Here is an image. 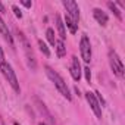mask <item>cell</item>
<instances>
[{"mask_svg":"<svg viewBox=\"0 0 125 125\" xmlns=\"http://www.w3.org/2000/svg\"><path fill=\"white\" fill-rule=\"evenodd\" d=\"M44 69H46V74H47V77L52 80V83L54 84V87L59 90V93L63 96L66 100H71L72 99V96H71V93H69V88H68V85H66V83H65V80L62 78L56 71H53L50 66H44Z\"/></svg>","mask_w":125,"mask_h":125,"instance_id":"6da1fadb","label":"cell"},{"mask_svg":"<svg viewBox=\"0 0 125 125\" xmlns=\"http://www.w3.org/2000/svg\"><path fill=\"white\" fill-rule=\"evenodd\" d=\"M0 69H2V72H3V75H5V78L8 80V83L10 84V87L15 90V93H21V87H19V83H18V78H16V74H15V71L12 69V66L8 63V62H5L3 65H0Z\"/></svg>","mask_w":125,"mask_h":125,"instance_id":"7a4b0ae2","label":"cell"},{"mask_svg":"<svg viewBox=\"0 0 125 125\" xmlns=\"http://www.w3.org/2000/svg\"><path fill=\"white\" fill-rule=\"evenodd\" d=\"M109 63H110V68L113 71V74L119 78L124 77V63H122V60L121 57L116 54V52L110 50L109 52Z\"/></svg>","mask_w":125,"mask_h":125,"instance_id":"3957f363","label":"cell"},{"mask_svg":"<svg viewBox=\"0 0 125 125\" xmlns=\"http://www.w3.org/2000/svg\"><path fill=\"white\" fill-rule=\"evenodd\" d=\"M80 52H81V57L84 62H88L91 60V44H90V38L87 35H83L81 37V41H80Z\"/></svg>","mask_w":125,"mask_h":125,"instance_id":"277c9868","label":"cell"},{"mask_svg":"<svg viewBox=\"0 0 125 125\" xmlns=\"http://www.w3.org/2000/svg\"><path fill=\"white\" fill-rule=\"evenodd\" d=\"M62 5L65 6V9H66V15H69L77 24H78V21H80V8H78V5L74 2V0H63L62 2Z\"/></svg>","mask_w":125,"mask_h":125,"instance_id":"5b68a950","label":"cell"},{"mask_svg":"<svg viewBox=\"0 0 125 125\" xmlns=\"http://www.w3.org/2000/svg\"><path fill=\"white\" fill-rule=\"evenodd\" d=\"M18 35H19V38H21V41H22V46H24V50H25V54H27V59H28V65H30V68L31 69H35V57H34V54H32V50H31V47H30V44H28V40L24 37V34L22 32H19L18 31Z\"/></svg>","mask_w":125,"mask_h":125,"instance_id":"8992f818","label":"cell"},{"mask_svg":"<svg viewBox=\"0 0 125 125\" xmlns=\"http://www.w3.org/2000/svg\"><path fill=\"white\" fill-rule=\"evenodd\" d=\"M85 99H87V102H88L90 107L93 109V112L96 113V116H97V118H102V106H100L99 100L96 99L94 93H90V91H87V93H85Z\"/></svg>","mask_w":125,"mask_h":125,"instance_id":"52a82bcc","label":"cell"},{"mask_svg":"<svg viewBox=\"0 0 125 125\" xmlns=\"http://www.w3.org/2000/svg\"><path fill=\"white\" fill-rule=\"evenodd\" d=\"M69 69H71L72 78H74L75 81H80L83 71H81V65H80V60H78L77 56H72V59H71V68H69Z\"/></svg>","mask_w":125,"mask_h":125,"instance_id":"ba28073f","label":"cell"},{"mask_svg":"<svg viewBox=\"0 0 125 125\" xmlns=\"http://www.w3.org/2000/svg\"><path fill=\"white\" fill-rule=\"evenodd\" d=\"M93 16H94V19H96L102 27H104V25L107 24V21H109L107 13H106V12H103V10H102V9H99V8L93 9Z\"/></svg>","mask_w":125,"mask_h":125,"instance_id":"9c48e42d","label":"cell"},{"mask_svg":"<svg viewBox=\"0 0 125 125\" xmlns=\"http://www.w3.org/2000/svg\"><path fill=\"white\" fill-rule=\"evenodd\" d=\"M0 32H2L3 38H5L10 46H13V38H12L10 31H9V28H8V25H6V22L3 21V18H2V16H0Z\"/></svg>","mask_w":125,"mask_h":125,"instance_id":"30bf717a","label":"cell"},{"mask_svg":"<svg viewBox=\"0 0 125 125\" xmlns=\"http://www.w3.org/2000/svg\"><path fill=\"white\" fill-rule=\"evenodd\" d=\"M54 21H56V27H57V31H59V37H60V40H62V41H63V40L66 38L65 24H63V21L60 19V16H59V15H54Z\"/></svg>","mask_w":125,"mask_h":125,"instance_id":"8fae6325","label":"cell"},{"mask_svg":"<svg viewBox=\"0 0 125 125\" xmlns=\"http://www.w3.org/2000/svg\"><path fill=\"white\" fill-rule=\"evenodd\" d=\"M65 24H66V27L69 28V31H71L72 34H75V32H77V30H78V24H77V22H75L69 15H66V16H65Z\"/></svg>","mask_w":125,"mask_h":125,"instance_id":"7c38bea8","label":"cell"},{"mask_svg":"<svg viewBox=\"0 0 125 125\" xmlns=\"http://www.w3.org/2000/svg\"><path fill=\"white\" fill-rule=\"evenodd\" d=\"M56 53H57V56L59 57H63L65 54H66V47H65V44H63V41L62 40H56Z\"/></svg>","mask_w":125,"mask_h":125,"instance_id":"4fadbf2b","label":"cell"},{"mask_svg":"<svg viewBox=\"0 0 125 125\" xmlns=\"http://www.w3.org/2000/svg\"><path fill=\"white\" fill-rule=\"evenodd\" d=\"M107 8H109V9H110V10H112V12H113L115 15H116V18H118V19H122L121 10H119V9L116 8V3H113V2H109V3H107Z\"/></svg>","mask_w":125,"mask_h":125,"instance_id":"5bb4252c","label":"cell"},{"mask_svg":"<svg viewBox=\"0 0 125 125\" xmlns=\"http://www.w3.org/2000/svg\"><path fill=\"white\" fill-rule=\"evenodd\" d=\"M37 43H38V47H40V50H41V53H43L44 56H47V57H49V56H50V50H49V47L46 46V43H44L43 40H38Z\"/></svg>","mask_w":125,"mask_h":125,"instance_id":"9a60e30c","label":"cell"},{"mask_svg":"<svg viewBox=\"0 0 125 125\" xmlns=\"http://www.w3.org/2000/svg\"><path fill=\"white\" fill-rule=\"evenodd\" d=\"M46 37H47V40L50 41V44H52V46H54V44H56V38H54V31H53L52 28H47V31H46Z\"/></svg>","mask_w":125,"mask_h":125,"instance_id":"2e32d148","label":"cell"},{"mask_svg":"<svg viewBox=\"0 0 125 125\" xmlns=\"http://www.w3.org/2000/svg\"><path fill=\"white\" fill-rule=\"evenodd\" d=\"M12 10L15 12V15H16V18H19V19L22 18V12H21V9H19V8H18L16 5H13V6H12Z\"/></svg>","mask_w":125,"mask_h":125,"instance_id":"e0dca14e","label":"cell"},{"mask_svg":"<svg viewBox=\"0 0 125 125\" xmlns=\"http://www.w3.org/2000/svg\"><path fill=\"white\" fill-rule=\"evenodd\" d=\"M84 74H85V80L90 83V80H91V72H90V68H84Z\"/></svg>","mask_w":125,"mask_h":125,"instance_id":"ac0fdd59","label":"cell"},{"mask_svg":"<svg viewBox=\"0 0 125 125\" xmlns=\"http://www.w3.org/2000/svg\"><path fill=\"white\" fill-rule=\"evenodd\" d=\"M5 62H6V60H5V53H3V49L0 47V65H3Z\"/></svg>","mask_w":125,"mask_h":125,"instance_id":"d6986e66","label":"cell"},{"mask_svg":"<svg viewBox=\"0 0 125 125\" xmlns=\"http://www.w3.org/2000/svg\"><path fill=\"white\" fill-rule=\"evenodd\" d=\"M0 13H6V8L3 6V3L0 2Z\"/></svg>","mask_w":125,"mask_h":125,"instance_id":"ffe728a7","label":"cell"},{"mask_svg":"<svg viewBox=\"0 0 125 125\" xmlns=\"http://www.w3.org/2000/svg\"><path fill=\"white\" fill-rule=\"evenodd\" d=\"M21 5H24L25 8H31V6H32V3H31V2H21Z\"/></svg>","mask_w":125,"mask_h":125,"instance_id":"44dd1931","label":"cell"},{"mask_svg":"<svg viewBox=\"0 0 125 125\" xmlns=\"http://www.w3.org/2000/svg\"><path fill=\"white\" fill-rule=\"evenodd\" d=\"M38 125H46V124H44V122H40V124H38Z\"/></svg>","mask_w":125,"mask_h":125,"instance_id":"7402d4cb","label":"cell"},{"mask_svg":"<svg viewBox=\"0 0 125 125\" xmlns=\"http://www.w3.org/2000/svg\"><path fill=\"white\" fill-rule=\"evenodd\" d=\"M13 125H19V124H18V122H15V124H13Z\"/></svg>","mask_w":125,"mask_h":125,"instance_id":"603a6c76","label":"cell"}]
</instances>
